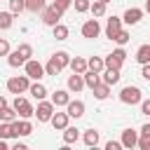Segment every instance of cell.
Listing matches in <instances>:
<instances>
[{
    "label": "cell",
    "instance_id": "d590c367",
    "mask_svg": "<svg viewBox=\"0 0 150 150\" xmlns=\"http://www.w3.org/2000/svg\"><path fill=\"white\" fill-rule=\"evenodd\" d=\"M23 9H26V2H23V0H9V12H12L14 16L21 14Z\"/></svg>",
    "mask_w": 150,
    "mask_h": 150
},
{
    "label": "cell",
    "instance_id": "f6af8a7d",
    "mask_svg": "<svg viewBox=\"0 0 150 150\" xmlns=\"http://www.w3.org/2000/svg\"><path fill=\"white\" fill-rule=\"evenodd\" d=\"M141 136H150V124H143L141 127Z\"/></svg>",
    "mask_w": 150,
    "mask_h": 150
},
{
    "label": "cell",
    "instance_id": "ba28073f",
    "mask_svg": "<svg viewBox=\"0 0 150 150\" xmlns=\"http://www.w3.org/2000/svg\"><path fill=\"white\" fill-rule=\"evenodd\" d=\"M82 38H87V40H94V38H98V33H101V23L96 21V19H89V21H84L82 23Z\"/></svg>",
    "mask_w": 150,
    "mask_h": 150
},
{
    "label": "cell",
    "instance_id": "60d3db41",
    "mask_svg": "<svg viewBox=\"0 0 150 150\" xmlns=\"http://www.w3.org/2000/svg\"><path fill=\"white\" fill-rule=\"evenodd\" d=\"M54 5H56L61 12H66L68 7H73V0H54Z\"/></svg>",
    "mask_w": 150,
    "mask_h": 150
},
{
    "label": "cell",
    "instance_id": "4fadbf2b",
    "mask_svg": "<svg viewBox=\"0 0 150 150\" xmlns=\"http://www.w3.org/2000/svg\"><path fill=\"white\" fill-rule=\"evenodd\" d=\"M49 122H52V127H54L56 131H63V129L68 127V122H70V117H68V112H54Z\"/></svg>",
    "mask_w": 150,
    "mask_h": 150
},
{
    "label": "cell",
    "instance_id": "b9f144b4",
    "mask_svg": "<svg viewBox=\"0 0 150 150\" xmlns=\"http://www.w3.org/2000/svg\"><path fill=\"white\" fill-rule=\"evenodd\" d=\"M141 112L150 117V98H141Z\"/></svg>",
    "mask_w": 150,
    "mask_h": 150
},
{
    "label": "cell",
    "instance_id": "83f0119b",
    "mask_svg": "<svg viewBox=\"0 0 150 150\" xmlns=\"http://www.w3.org/2000/svg\"><path fill=\"white\" fill-rule=\"evenodd\" d=\"M87 68L94 70V73H101V70L105 68V63H103L101 56H91V59H87Z\"/></svg>",
    "mask_w": 150,
    "mask_h": 150
},
{
    "label": "cell",
    "instance_id": "7c38bea8",
    "mask_svg": "<svg viewBox=\"0 0 150 150\" xmlns=\"http://www.w3.org/2000/svg\"><path fill=\"white\" fill-rule=\"evenodd\" d=\"M120 28H122V19L120 16H110L108 21H105V38H115L117 33H120Z\"/></svg>",
    "mask_w": 150,
    "mask_h": 150
},
{
    "label": "cell",
    "instance_id": "9a60e30c",
    "mask_svg": "<svg viewBox=\"0 0 150 150\" xmlns=\"http://www.w3.org/2000/svg\"><path fill=\"white\" fill-rule=\"evenodd\" d=\"M84 89V77L80 75V73H73L70 77H68V91H82Z\"/></svg>",
    "mask_w": 150,
    "mask_h": 150
},
{
    "label": "cell",
    "instance_id": "ab89813d",
    "mask_svg": "<svg viewBox=\"0 0 150 150\" xmlns=\"http://www.w3.org/2000/svg\"><path fill=\"white\" fill-rule=\"evenodd\" d=\"M12 49H9V42L5 40V38H0V56H7Z\"/></svg>",
    "mask_w": 150,
    "mask_h": 150
},
{
    "label": "cell",
    "instance_id": "f1b7e54d",
    "mask_svg": "<svg viewBox=\"0 0 150 150\" xmlns=\"http://www.w3.org/2000/svg\"><path fill=\"white\" fill-rule=\"evenodd\" d=\"M61 70H63V68L56 63V59H54V56H52V59L47 61V66H45V75H52V77H56Z\"/></svg>",
    "mask_w": 150,
    "mask_h": 150
},
{
    "label": "cell",
    "instance_id": "ac0fdd59",
    "mask_svg": "<svg viewBox=\"0 0 150 150\" xmlns=\"http://www.w3.org/2000/svg\"><path fill=\"white\" fill-rule=\"evenodd\" d=\"M28 94L33 96V98H38V101H42L45 96H47V87L45 84H40V80H35L30 87H28Z\"/></svg>",
    "mask_w": 150,
    "mask_h": 150
},
{
    "label": "cell",
    "instance_id": "8992f818",
    "mask_svg": "<svg viewBox=\"0 0 150 150\" xmlns=\"http://www.w3.org/2000/svg\"><path fill=\"white\" fill-rule=\"evenodd\" d=\"M23 68H26V75H28L30 80H42V77H45V66H42L40 61H35V59H28V61L23 63Z\"/></svg>",
    "mask_w": 150,
    "mask_h": 150
},
{
    "label": "cell",
    "instance_id": "f546056e",
    "mask_svg": "<svg viewBox=\"0 0 150 150\" xmlns=\"http://www.w3.org/2000/svg\"><path fill=\"white\" fill-rule=\"evenodd\" d=\"M19 115H16V110L12 108V105H5L2 110H0V122H14Z\"/></svg>",
    "mask_w": 150,
    "mask_h": 150
},
{
    "label": "cell",
    "instance_id": "8fae6325",
    "mask_svg": "<svg viewBox=\"0 0 150 150\" xmlns=\"http://www.w3.org/2000/svg\"><path fill=\"white\" fill-rule=\"evenodd\" d=\"M66 112H68V117L80 120V117L84 115V103H82V101H68V103H66Z\"/></svg>",
    "mask_w": 150,
    "mask_h": 150
},
{
    "label": "cell",
    "instance_id": "1f68e13d",
    "mask_svg": "<svg viewBox=\"0 0 150 150\" xmlns=\"http://www.w3.org/2000/svg\"><path fill=\"white\" fill-rule=\"evenodd\" d=\"M52 30H54V38L56 40H68V26L56 23V26H52Z\"/></svg>",
    "mask_w": 150,
    "mask_h": 150
},
{
    "label": "cell",
    "instance_id": "f35d334b",
    "mask_svg": "<svg viewBox=\"0 0 150 150\" xmlns=\"http://www.w3.org/2000/svg\"><path fill=\"white\" fill-rule=\"evenodd\" d=\"M141 150H150V136H138V143H136Z\"/></svg>",
    "mask_w": 150,
    "mask_h": 150
},
{
    "label": "cell",
    "instance_id": "30bf717a",
    "mask_svg": "<svg viewBox=\"0 0 150 150\" xmlns=\"http://www.w3.org/2000/svg\"><path fill=\"white\" fill-rule=\"evenodd\" d=\"M141 19H143V9H138V7H129V9L124 12V16H122V21H124L127 26H136Z\"/></svg>",
    "mask_w": 150,
    "mask_h": 150
},
{
    "label": "cell",
    "instance_id": "d6a6232c",
    "mask_svg": "<svg viewBox=\"0 0 150 150\" xmlns=\"http://www.w3.org/2000/svg\"><path fill=\"white\" fill-rule=\"evenodd\" d=\"M54 59H56V63L61 66V68H66L68 63H70V54L68 52H56V54H52Z\"/></svg>",
    "mask_w": 150,
    "mask_h": 150
},
{
    "label": "cell",
    "instance_id": "277c9868",
    "mask_svg": "<svg viewBox=\"0 0 150 150\" xmlns=\"http://www.w3.org/2000/svg\"><path fill=\"white\" fill-rule=\"evenodd\" d=\"M61 16H63V12H61L54 2H52V5H45V9H42V23H45V26H56Z\"/></svg>",
    "mask_w": 150,
    "mask_h": 150
},
{
    "label": "cell",
    "instance_id": "7402d4cb",
    "mask_svg": "<svg viewBox=\"0 0 150 150\" xmlns=\"http://www.w3.org/2000/svg\"><path fill=\"white\" fill-rule=\"evenodd\" d=\"M82 141H84L87 148H96V145H98V131H96V129H87V131L82 134Z\"/></svg>",
    "mask_w": 150,
    "mask_h": 150
},
{
    "label": "cell",
    "instance_id": "cb8c5ba5",
    "mask_svg": "<svg viewBox=\"0 0 150 150\" xmlns=\"http://www.w3.org/2000/svg\"><path fill=\"white\" fill-rule=\"evenodd\" d=\"M136 61L143 66V63H150V45H141L138 52H136Z\"/></svg>",
    "mask_w": 150,
    "mask_h": 150
},
{
    "label": "cell",
    "instance_id": "7a4b0ae2",
    "mask_svg": "<svg viewBox=\"0 0 150 150\" xmlns=\"http://www.w3.org/2000/svg\"><path fill=\"white\" fill-rule=\"evenodd\" d=\"M12 108H14V110H16V115H19V117H23V120H30V117L35 115V108L30 105V101H28V98H23V96H19V94H16L14 103H12Z\"/></svg>",
    "mask_w": 150,
    "mask_h": 150
},
{
    "label": "cell",
    "instance_id": "836d02e7",
    "mask_svg": "<svg viewBox=\"0 0 150 150\" xmlns=\"http://www.w3.org/2000/svg\"><path fill=\"white\" fill-rule=\"evenodd\" d=\"M12 136H14L12 122H0V138H12Z\"/></svg>",
    "mask_w": 150,
    "mask_h": 150
},
{
    "label": "cell",
    "instance_id": "7dc6e473",
    "mask_svg": "<svg viewBox=\"0 0 150 150\" xmlns=\"http://www.w3.org/2000/svg\"><path fill=\"white\" fill-rule=\"evenodd\" d=\"M0 150H7V138H0Z\"/></svg>",
    "mask_w": 150,
    "mask_h": 150
},
{
    "label": "cell",
    "instance_id": "bcb514c9",
    "mask_svg": "<svg viewBox=\"0 0 150 150\" xmlns=\"http://www.w3.org/2000/svg\"><path fill=\"white\" fill-rule=\"evenodd\" d=\"M14 150H26V143H19V141H16V145H14Z\"/></svg>",
    "mask_w": 150,
    "mask_h": 150
},
{
    "label": "cell",
    "instance_id": "9c48e42d",
    "mask_svg": "<svg viewBox=\"0 0 150 150\" xmlns=\"http://www.w3.org/2000/svg\"><path fill=\"white\" fill-rule=\"evenodd\" d=\"M12 129H14V138H19V136H30L33 134V124H30V120H14L12 122Z\"/></svg>",
    "mask_w": 150,
    "mask_h": 150
},
{
    "label": "cell",
    "instance_id": "603a6c76",
    "mask_svg": "<svg viewBox=\"0 0 150 150\" xmlns=\"http://www.w3.org/2000/svg\"><path fill=\"white\" fill-rule=\"evenodd\" d=\"M68 66H70V70H73V73H80V75H82V73L87 70V59L75 56V59H70V63H68Z\"/></svg>",
    "mask_w": 150,
    "mask_h": 150
},
{
    "label": "cell",
    "instance_id": "4dcf8cb0",
    "mask_svg": "<svg viewBox=\"0 0 150 150\" xmlns=\"http://www.w3.org/2000/svg\"><path fill=\"white\" fill-rule=\"evenodd\" d=\"M12 23H14V14L12 12H0V30L12 28Z\"/></svg>",
    "mask_w": 150,
    "mask_h": 150
},
{
    "label": "cell",
    "instance_id": "ffe728a7",
    "mask_svg": "<svg viewBox=\"0 0 150 150\" xmlns=\"http://www.w3.org/2000/svg\"><path fill=\"white\" fill-rule=\"evenodd\" d=\"M94 98H98V101H105L108 96H110V84H105V82H98L94 89Z\"/></svg>",
    "mask_w": 150,
    "mask_h": 150
},
{
    "label": "cell",
    "instance_id": "d4e9b609",
    "mask_svg": "<svg viewBox=\"0 0 150 150\" xmlns=\"http://www.w3.org/2000/svg\"><path fill=\"white\" fill-rule=\"evenodd\" d=\"M23 2H26V12H33V14L42 12L47 5V0H23Z\"/></svg>",
    "mask_w": 150,
    "mask_h": 150
},
{
    "label": "cell",
    "instance_id": "e575fe53",
    "mask_svg": "<svg viewBox=\"0 0 150 150\" xmlns=\"http://www.w3.org/2000/svg\"><path fill=\"white\" fill-rule=\"evenodd\" d=\"M89 5H91V0H73V7H75V12H77V14L89 12Z\"/></svg>",
    "mask_w": 150,
    "mask_h": 150
},
{
    "label": "cell",
    "instance_id": "d6986e66",
    "mask_svg": "<svg viewBox=\"0 0 150 150\" xmlns=\"http://www.w3.org/2000/svg\"><path fill=\"white\" fill-rule=\"evenodd\" d=\"M82 77H84V87H89V89H94L98 82H101V73H94V70H84L82 73Z\"/></svg>",
    "mask_w": 150,
    "mask_h": 150
},
{
    "label": "cell",
    "instance_id": "4316f807",
    "mask_svg": "<svg viewBox=\"0 0 150 150\" xmlns=\"http://www.w3.org/2000/svg\"><path fill=\"white\" fill-rule=\"evenodd\" d=\"M7 63H9L12 68H19V66H23V63H26V59L14 49V52H9V54H7Z\"/></svg>",
    "mask_w": 150,
    "mask_h": 150
},
{
    "label": "cell",
    "instance_id": "484cf974",
    "mask_svg": "<svg viewBox=\"0 0 150 150\" xmlns=\"http://www.w3.org/2000/svg\"><path fill=\"white\" fill-rule=\"evenodd\" d=\"M105 7H108L105 2H101V0H94V2L89 5V12L94 14V19H98V16H103V14H105Z\"/></svg>",
    "mask_w": 150,
    "mask_h": 150
},
{
    "label": "cell",
    "instance_id": "8d00e7d4",
    "mask_svg": "<svg viewBox=\"0 0 150 150\" xmlns=\"http://www.w3.org/2000/svg\"><path fill=\"white\" fill-rule=\"evenodd\" d=\"M129 38H131V35H129V30H124V28H120V33H117V35L112 38V42H117V45L122 47V45H127V42H129Z\"/></svg>",
    "mask_w": 150,
    "mask_h": 150
},
{
    "label": "cell",
    "instance_id": "2e32d148",
    "mask_svg": "<svg viewBox=\"0 0 150 150\" xmlns=\"http://www.w3.org/2000/svg\"><path fill=\"white\" fill-rule=\"evenodd\" d=\"M68 101H70V91H68V89H56V91L52 94V103H54L56 108L66 105Z\"/></svg>",
    "mask_w": 150,
    "mask_h": 150
},
{
    "label": "cell",
    "instance_id": "44dd1931",
    "mask_svg": "<svg viewBox=\"0 0 150 150\" xmlns=\"http://www.w3.org/2000/svg\"><path fill=\"white\" fill-rule=\"evenodd\" d=\"M77 138H80V129H75V127H66L63 129V143L66 145H70V143H77Z\"/></svg>",
    "mask_w": 150,
    "mask_h": 150
},
{
    "label": "cell",
    "instance_id": "5b68a950",
    "mask_svg": "<svg viewBox=\"0 0 150 150\" xmlns=\"http://www.w3.org/2000/svg\"><path fill=\"white\" fill-rule=\"evenodd\" d=\"M54 110H56V105L52 103V101H38V108H35V117H38V122H49L52 120V115H54Z\"/></svg>",
    "mask_w": 150,
    "mask_h": 150
},
{
    "label": "cell",
    "instance_id": "3957f363",
    "mask_svg": "<svg viewBox=\"0 0 150 150\" xmlns=\"http://www.w3.org/2000/svg\"><path fill=\"white\" fill-rule=\"evenodd\" d=\"M141 98H143V94H141V89L136 84H129V87H124L120 91V101L127 103V105H136V103H141Z\"/></svg>",
    "mask_w": 150,
    "mask_h": 150
},
{
    "label": "cell",
    "instance_id": "c3c4849f",
    "mask_svg": "<svg viewBox=\"0 0 150 150\" xmlns=\"http://www.w3.org/2000/svg\"><path fill=\"white\" fill-rule=\"evenodd\" d=\"M5 105H7V98H5V96H2V94H0V110H2V108H5Z\"/></svg>",
    "mask_w": 150,
    "mask_h": 150
},
{
    "label": "cell",
    "instance_id": "f907efd6",
    "mask_svg": "<svg viewBox=\"0 0 150 150\" xmlns=\"http://www.w3.org/2000/svg\"><path fill=\"white\" fill-rule=\"evenodd\" d=\"M101 2H105V5H108V2H110V0H101Z\"/></svg>",
    "mask_w": 150,
    "mask_h": 150
},
{
    "label": "cell",
    "instance_id": "5bb4252c",
    "mask_svg": "<svg viewBox=\"0 0 150 150\" xmlns=\"http://www.w3.org/2000/svg\"><path fill=\"white\" fill-rule=\"evenodd\" d=\"M136 143H138V131L124 129L122 131V148H136Z\"/></svg>",
    "mask_w": 150,
    "mask_h": 150
},
{
    "label": "cell",
    "instance_id": "74e56055",
    "mask_svg": "<svg viewBox=\"0 0 150 150\" xmlns=\"http://www.w3.org/2000/svg\"><path fill=\"white\" fill-rule=\"evenodd\" d=\"M16 52H19V54H21L26 61L33 56V47H30V45H26V42H23V45H19V47H16Z\"/></svg>",
    "mask_w": 150,
    "mask_h": 150
},
{
    "label": "cell",
    "instance_id": "ee69618b",
    "mask_svg": "<svg viewBox=\"0 0 150 150\" xmlns=\"http://www.w3.org/2000/svg\"><path fill=\"white\" fill-rule=\"evenodd\" d=\"M141 77L150 82V63H143V70H141Z\"/></svg>",
    "mask_w": 150,
    "mask_h": 150
},
{
    "label": "cell",
    "instance_id": "6da1fadb",
    "mask_svg": "<svg viewBox=\"0 0 150 150\" xmlns=\"http://www.w3.org/2000/svg\"><path fill=\"white\" fill-rule=\"evenodd\" d=\"M28 87H30L28 75H14V77L7 80V91L9 94H23V91H28Z\"/></svg>",
    "mask_w": 150,
    "mask_h": 150
},
{
    "label": "cell",
    "instance_id": "681fc988",
    "mask_svg": "<svg viewBox=\"0 0 150 150\" xmlns=\"http://www.w3.org/2000/svg\"><path fill=\"white\" fill-rule=\"evenodd\" d=\"M145 12L150 14V0H145Z\"/></svg>",
    "mask_w": 150,
    "mask_h": 150
},
{
    "label": "cell",
    "instance_id": "7bdbcfd3",
    "mask_svg": "<svg viewBox=\"0 0 150 150\" xmlns=\"http://www.w3.org/2000/svg\"><path fill=\"white\" fill-rule=\"evenodd\" d=\"M122 148V141H108L105 143V150H120Z\"/></svg>",
    "mask_w": 150,
    "mask_h": 150
},
{
    "label": "cell",
    "instance_id": "e0dca14e",
    "mask_svg": "<svg viewBox=\"0 0 150 150\" xmlns=\"http://www.w3.org/2000/svg\"><path fill=\"white\" fill-rule=\"evenodd\" d=\"M103 70H105V73L101 75V82H105V84H110V87L120 82V70H117V68H103Z\"/></svg>",
    "mask_w": 150,
    "mask_h": 150
},
{
    "label": "cell",
    "instance_id": "52a82bcc",
    "mask_svg": "<svg viewBox=\"0 0 150 150\" xmlns=\"http://www.w3.org/2000/svg\"><path fill=\"white\" fill-rule=\"evenodd\" d=\"M124 59H127V52L120 47V49H115L112 54H108L105 59H103V63H105V68H122V63H124Z\"/></svg>",
    "mask_w": 150,
    "mask_h": 150
}]
</instances>
